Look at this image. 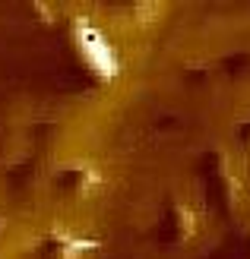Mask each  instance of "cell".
<instances>
[{
    "mask_svg": "<svg viewBox=\"0 0 250 259\" xmlns=\"http://www.w3.org/2000/svg\"><path fill=\"white\" fill-rule=\"evenodd\" d=\"M76 45H80L86 63L101 76V79H114V76L121 73L117 51L111 48V41L95 29V25H89V22H80V25H76Z\"/></svg>",
    "mask_w": 250,
    "mask_h": 259,
    "instance_id": "cell-1",
    "label": "cell"
}]
</instances>
